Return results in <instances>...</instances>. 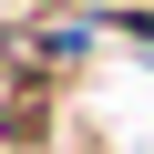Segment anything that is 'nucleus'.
<instances>
[{
	"mask_svg": "<svg viewBox=\"0 0 154 154\" xmlns=\"http://www.w3.org/2000/svg\"><path fill=\"white\" fill-rule=\"evenodd\" d=\"M31 11H62V21H93V31H113V21H154V0H31Z\"/></svg>",
	"mask_w": 154,
	"mask_h": 154,
	"instance_id": "nucleus-1",
	"label": "nucleus"
}]
</instances>
